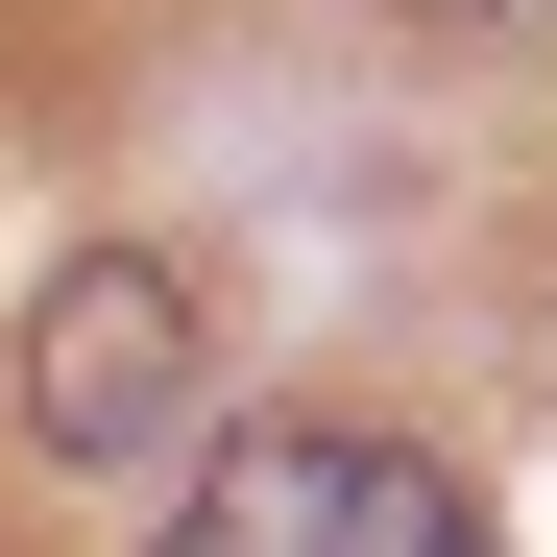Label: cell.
Returning <instances> with one entry per match:
<instances>
[{
  "instance_id": "obj_3",
  "label": "cell",
  "mask_w": 557,
  "mask_h": 557,
  "mask_svg": "<svg viewBox=\"0 0 557 557\" xmlns=\"http://www.w3.org/2000/svg\"><path fill=\"white\" fill-rule=\"evenodd\" d=\"M315 557H485V509H460L412 436H339V533H315Z\"/></svg>"
},
{
  "instance_id": "obj_2",
  "label": "cell",
  "mask_w": 557,
  "mask_h": 557,
  "mask_svg": "<svg viewBox=\"0 0 557 557\" xmlns=\"http://www.w3.org/2000/svg\"><path fill=\"white\" fill-rule=\"evenodd\" d=\"M315 533H339V436H315V412H243L146 557H315Z\"/></svg>"
},
{
  "instance_id": "obj_1",
  "label": "cell",
  "mask_w": 557,
  "mask_h": 557,
  "mask_svg": "<svg viewBox=\"0 0 557 557\" xmlns=\"http://www.w3.org/2000/svg\"><path fill=\"white\" fill-rule=\"evenodd\" d=\"M195 267L170 243H98V267H49V315H25V436L49 460H146L170 412H195Z\"/></svg>"
}]
</instances>
